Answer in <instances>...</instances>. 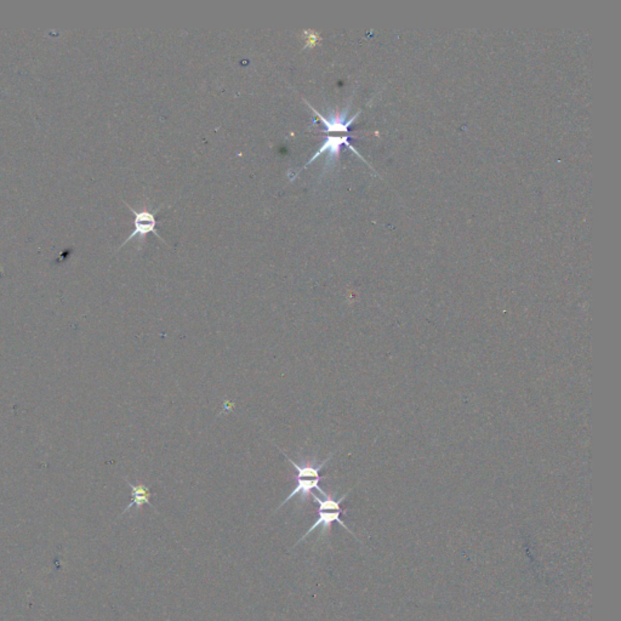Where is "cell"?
Here are the masks:
<instances>
[{
	"instance_id": "1",
	"label": "cell",
	"mask_w": 621,
	"mask_h": 621,
	"mask_svg": "<svg viewBox=\"0 0 621 621\" xmlns=\"http://www.w3.org/2000/svg\"><path fill=\"white\" fill-rule=\"evenodd\" d=\"M348 494H350V491H348L346 494L343 495V496L338 499V500L333 498L330 494L325 495V496H324V500L319 499L318 496H315V494H310L315 503L319 505L318 519H317L315 524H313V526L306 531V534H303V536H301V539L298 540V543H300L303 540L306 539L307 536H310V533L315 531V528L322 527L320 536H324V533H329L331 529V524L334 523V522H338L341 527H343L346 531H350V534L355 536V534L348 529V526L343 523V521L340 519V516H341V513L343 512V508H341V503H343L345 499L348 498ZM298 543H296V545H298Z\"/></svg>"
},
{
	"instance_id": "2",
	"label": "cell",
	"mask_w": 621,
	"mask_h": 621,
	"mask_svg": "<svg viewBox=\"0 0 621 621\" xmlns=\"http://www.w3.org/2000/svg\"><path fill=\"white\" fill-rule=\"evenodd\" d=\"M348 139H350V135H348V134L343 136H327V137L324 139L323 142H322V145L319 146L318 150L315 151V155L310 157V160L305 163L303 168L298 169V172H295L294 175L291 176V180H294L295 177L298 176V172L303 170V169L307 168L312 162H315V160H317V158H319L320 155L327 153V160H325L323 172H322V175H320V179H322V177H324L329 170L334 168V165H335L336 162L339 160L340 152H341L343 146H346V147L350 148L352 152H355L357 157H360V160H364V162L367 163V165H369L368 162L364 160L363 157L360 155V152L357 151L356 148L352 146L351 142L348 141ZM369 167H370V165H369Z\"/></svg>"
},
{
	"instance_id": "3",
	"label": "cell",
	"mask_w": 621,
	"mask_h": 621,
	"mask_svg": "<svg viewBox=\"0 0 621 621\" xmlns=\"http://www.w3.org/2000/svg\"><path fill=\"white\" fill-rule=\"evenodd\" d=\"M127 204V208L130 209L131 213L134 214V231L131 232L130 236L122 243V246H119L118 250L122 246H125L127 241H131L132 238L139 237L140 241H143L147 237L148 233H155L157 237L160 238V241L165 243L163 238L160 237V233L155 229L157 221H155V213L160 212V208L155 209V212H150L147 208L142 209L141 212H136L135 209L131 208L130 205ZM167 244V243H165Z\"/></svg>"
},
{
	"instance_id": "4",
	"label": "cell",
	"mask_w": 621,
	"mask_h": 621,
	"mask_svg": "<svg viewBox=\"0 0 621 621\" xmlns=\"http://www.w3.org/2000/svg\"><path fill=\"white\" fill-rule=\"evenodd\" d=\"M303 101L306 103V105H308L310 110H313V113L322 120V123L325 127L324 129L318 130L319 132H343V134L346 135V134H348V131H350V127H351L352 123L360 115V110H358L356 115H352L351 118H348V112H350V105H348L341 112L335 110V112H331L330 115L325 117V115H320L318 110H315V107L310 106V103H307L305 98H303Z\"/></svg>"
},
{
	"instance_id": "5",
	"label": "cell",
	"mask_w": 621,
	"mask_h": 621,
	"mask_svg": "<svg viewBox=\"0 0 621 621\" xmlns=\"http://www.w3.org/2000/svg\"><path fill=\"white\" fill-rule=\"evenodd\" d=\"M320 481H322V479H298V484L295 486L294 491H291V494L289 495V496H286V500H284V501L281 503V506L278 507V510L281 507L284 506L288 501H291V499L296 496V495H300V496H301V501H305V500H307V498L312 494V491H313V489H317L320 494L325 496L327 493L319 486V482H320Z\"/></svg>"
},
{
	"instance_id": "6",
	"label": "cell",
	"mask_w": 621,
	"mask_h": 621,
	"mask_svg": "<svg viewBox=\"0 0 621 621\" xmlns=\"http://www.w3.org/2000/svg\"><path fill=\"white\" fill-rule=\"evenodd\" d=\"M127 484L130 486L131 488V494H132V501H131L129 505H127V508L124 510L123 513L122 515H125L129 510H130L131 507L136 506L137 508H142L143 505L146 503V505H150L151 506V491H150V488L147 486H145L142 483H140L137 486L135 484H132V483L129 482L127 479Z\"/></svg>"
},
{
	"instance_id": "7",
	"label": "cell",
	"mask_w": 621,
	"mask_h": 621,
	"mask_svg": "<svg viewBox=\"0 0 621 621\" xmlns=\"http://www.w3.org/2000/svg\"><path fill=\"white\" fill-rule=\"evenodd\" d=\"M283 454L286 455V458L289 460L291 465L294 466L295 470L298 471V477H296V479H320V477H319V471L322 470L324 466L327 465L328 461H330V459L333 458V455H334V454H330V455H329V456H328L322 464H319V465L317 466H300L298 465L294 460H291V459L289 458L284 452H283Z\"/></svg>"
}]
</instances>
